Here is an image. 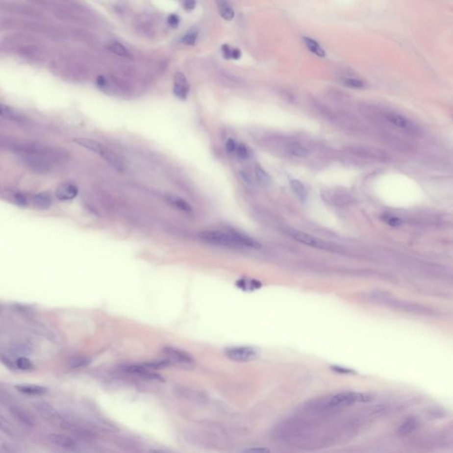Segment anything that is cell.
<instances>
[{"label": "cell", "mask_w": 453, "mask_h": 453, "mask_svg": "<svg viewBox=\"0 0 453 453\" xmlns=\"http://www.w3.org/2000/svg\"><path fill=\"white\" fill-rule=\"evenodd\" d=\"M199 237L204 243L227 248L260 249L261 244L252 237L236 230H206L200 232Z\"/></svg>", "instance_id": "6da1fadb"}, {"label": "cell", "mask_w": 453, "mask_h": 453, "mask_svg": "<svg viewBox=\"0 0 453 453\" xmlns=\"http://www.w3.org/2000/svg\"><path fill=\"white\" fill-rule=\"evenodd\" d=\"M73 141L76 145H80L83 148L99 155L100 158L105 160L112 168L116 169L117 171L124 170V164L118 156L113 152L111 150H109L107 147L99 143L98 141L90 139V138H84V137L74 138Z\"/></svg>", "instance_id": "7a4b0ae2"}, {"label": "cell", "mask_w": 453, "mask_h": 453, "mask_svg": "<svg viewBox=\"0 0 453 453\" xmlns=\"http://www.w3.org/2000/svg\"><path fill=\"white\" fill-rule=\"evenodd\" d=\"M286 233L295 241L309 246V247L314 248V249L327 251V252H339L341 251L339 246L327 243L326 241L322 240L316 236H313L308 233H305V232L300 231L295 228H287Z\"/></svg>", "instance_id": "3957f363"}, {"label": "cell", "mask_w": 453, "mask_h": 453, "mask_svg": "<svg viewBox=\"0 0 453 453\" xmlns=\"http://www.w3.org/2000/svg\"><path fill=\"white\" fill-rule=\"evenodd\" d=\"M373 396L360 392H341L332 397L328 405L332 408L346 407L355 403H367L371 401Z\"/></svg>", "instance_id": "277c9868"}, {"label": "cell", "mask_w": 453, "mask_h": 453, "mask_svg": "<svg viewBox=\"0 0 453 453\" xmlns=\"http://www.w3.org/2000/svg\"><path fill=\"white\" fill-rule=\"evenodd\" d=\"M225 355L230 360L236 362H250L257 359L258 351L251 346H234L225 350Z\"/></svg>", "instance_id": "5b68a950"}, {"label": "cell", "mask_w": 453, "mask_h": 453, "mask_svg": "<svg viewBox=\"0 0 453 453\" xmlns=\"http://www.w3.org/2000/svg\"><path fill=\"white\" fill-rule=\"evenodd\" d=\"M162 352L167 356L168 360L170 363H175L185 367H191L195 364L193 357L183 350L175 348L172 346H165L162 349Z\"/></svg>", "instance_id": "8992f818"}, {"label": "cell", "mask_w": 453, "mask_h": 453, "mask_svg": "<svg viewBox=\"0 0 453 453\" xmlns=\"http://www.w3.org/2000/svg\"><path fill=\"white\" fill-rule=\"evenodd\" d=\"M385 118L394 127H398L399 129H401L403 131L410 133L418 132V127L410 120L396 112H387L385 113Z\"/></svg>", "instance_id": "52a82bcc"}, {"label": "cell", "mask_w": 453, "mask_h": 453, "mask_svg": "<svg viewBox=\"0 0 453 453\" xmlns=\"http://www.w3.org/2000/svg\"><path fill=\"white\" fill-rule=\"evenodd\" d=\"M49 441L51 444L58 448L62 449L64 451L68 452H78L79 451V444L72 437L67 435L61 434H51L49 435Z\"/></svg>", "instance_id": "ba28073f"}, {"label": "cell", "mask_w": 453, "mask_h": 453, "mask_svg": "<svg viewBox=\"0 0 453 453\" xmlns=\"http://www.w3.org/2000/svg\"><path fill=\"white\" fill-rule=\"evenodd\" d=\"M124 371L127 372L133 376H138L146 380H154V381H162V378L159 375L156 374L147 367L145 364L143 365H127L124 367Z\"/></svg>", "instance_id": "9c48e42d"}, {"label": "cell", "mask_w": 453, "mask_h": 453, "mask_svg": "<svg viewBox=\"0 0 453 453\" xmlns=\"http://www.w3.org/2000/svg\"><path fill=\"white\" fill-rule=\"evenodd\" d=\"M37 412L41 415L44 419L47 420L48 422H54V423H64V426L66 423L59 414V412L55 409L52 405L49 403H45V402H39L35 404Z\"/></svg>", "instance_id": "30bf717a"}, {"label": "cell", "mask_w": 453, "mask_h": 453, "mask_svg": "<svg viewBox=\"0 0 453 453\" xmlns=\"http://www.w3.org/2000/svg\"><path fill=\"white\" fill-rule=\"evenodd\" d=\"M190 91V85L185 76L181 72H176L174 76L173 92L175 96L181 100H185Z\"/></svg>", "instance_id": "8fae6325"}, {"label": "cell", "mask_w": 453, "mask_h": 453, "mask_svg": "<svg viewBox=\"0 0 453 453\" xmlns=\"http://www.w3.org/2000/svg\"><path fill=\"white\" fill-rule=\"evenodd\" d=\"M322 197L323 200L327 203L337 204V205L345 204L349 200L347 194H345L344 191H340V190H328V191H323Z\"/></svg>", "instance_id": "7c38bea8"}, {"label": "cell", "mask_w": 453, "mask_h": 453, "mask_svg": "<svg viewBox=\"0 0 453 453\" xmlns=\"http://www.w3.org/2000/svg\"><path fill=\"white\" fill-rule=\"evenodd\" d=\"M78 188L73 183H65L59 186L56 191V198L61 201H69L76 198L78 195Z\"/></svg>", "instance_id": "4fadbf2b"}, {"label": "cell", "mask_w": 453, "mask_h": 453, "mask_svg": "<svg viewBox=\"0 0 453 453\" xmlns=\"http://www.w3.org/2000/svg\"><path fill=\"white\" fill-rule=\"evenodd\" d=\"M10 412L16 420L26 426H34L35 421L31 415L19 406H12L10 408Z\"/></svg>", "instance_id": "5bb4252c"}, {"label": "cell", "mask_w": 453, "mask_h": 453, "mask_svg": "<svg viewBox=\"0 0 453 453\" xmlns=\"http://www.w3.org/2000/svg\"><path fill=\"white\" fill-rule=\"evenodd\" d=\"M418 425H419V421L417 418L413 417V416L408 417L399 426L398 433L400 435H410L417 428Z\"/></svg>", "instance_id": "9a60e30c"}, {"label": "cell", "mask_w": 453, "mask_h": 453, "mask_svg": "<svg viewBox=\"0 0 453 453\" xmlns=\"http://www.w3.org/2000/svg\"><path fill=\"white\" fill-rule=\"evenodd\" d=\"M167 201L169 204H171L174 208L179 210L183 213H191L192 212V207L186 200L176 197V196H168Z\"/></svg>", "instance_id": "2e32d148"}, {"label": "cell", "mask_w": 453, "mask_h": 453, "mask_svg": "<svg viewBox=\"0 0 453 453\" xmlns=\"http://www.w3.org/2000/svg\"><path fill=\"white\" fill-rule=\"evenodd\" d=\"M16 389L23 394L29 395V396H40L46 394L47 389L45 387L34 384H23V385L16 386Z\"/></svg>", "instance_id": "e0dca14e"}, {"label": "cell", "mask_w": 453, "mask_h": 453, "mask_svg": "<svg viewBox=\"0 0 453 453\" xmlns=\"http://www.w3.org/2000/svg\"><path fill=\"white\" fill-rule=\"evenodd\" d=\"M33 203L37 208L48 209L51 205L52 199H51L50 193L41 192V193H38L34 197Z\"/></svg>", "instance_id": "ac0fdd59"}, {"label": "cell", "mask_w": 453, "mask_h": 453, "mask_svg": "<svg viewBox=\"0 0 453 453\" xmlns=\"http://www.w3.org/2000/svg\"><path fill=\"white\" fill-rule=\"evenodd\" d=\"M303 40H304L305 46L308 48L310 51H312L313 53L317 55V56L321 57V58H324V57L326 56L325 50L322 48V46L319 45V43H318L317 41L313 40V39L310 38V37H304Z\"/></svg>", "instance_id": "d6986e66"}, {"label": "cell", "mask_w": 453, "mask_h": 453, "mask_svg": "<svg viewBox=\"0 0 453 453\" xmlns=\"http://www.w3.org/2000/svg\"><path fill=\"white\" fill-rule=\"evenodd\" d=\"M217 5L219 13L221 14L222 18L226 20V21L233 20L234 16H235V13H234V10L232 8L231 5L225 2V1L218 2Z\"/></svg>", "instance_id": "ffe728a7"}, {"label": "cell", "mask_w": 453, "mask_h": 453, "mask_svg": "<svg viewBox=\"0 0 453 453\" xmlns=\"http://www.w3.org/2000/svg\"><path fill=\"white\" fill-rule=\"evenodd\" d=\"M107 47H108L109 50L112 51L114 54L118 55L121 57H125V58L131 57L129 50H127V48L123 46V44H121L119 42H111Z\"/></svg>", "instance_id": "44dd1931"}, {"label": "cell", "mask_w": 453, "mask_h": 453, "mask_svg": "<svg viewBox=\"0 0 453 453\" xmlns=\"http://www.w3.org/2000/svg\"><path fill=\"white\" fill-rule=\"evenodd\" d=\"M290 188L300 200H306L307 191L304 184L299 180H292L290 181Z\"/></svg>", "instance_id": "7402d4cb"}, {"label": "cell", "mask_w": 453, "mask_h": 453, "mask_svg": "<svg viewBox=\"0 0 453 453\" xmlns=\"http://www.w3.org/2000/svg\"><path fill=\"white\" fill-rule=\"evenodd\" d=\"M288 151L290 154L295 157H298V158H304L308 155V151H306V149L299 144L290 145L288 147Z\"/></svg>", "instance_id": "603a6c76"}, {"label": "cell", "mask_w": 453, "mask_h": 453, "mask_svg": "<svg viewBox=\"0 0 453 453\" xmlns=\"http://www.w3.org/2000/svg\"><path fill=\"white\" fill-rule=\"evenodd\" d=\"M15 367L18 368L20 370L27 371V370H30V369H32L33 364H32L31 361H30V359L27 358V357H25V356H20V357L16 358V360H15Z\"/></svg>", "instance_id": "cb8c5ba5"}, {"label": "cell", "mask_w": 453, "mask_h": 453, "mask_svg": "<svg viewBox=\"0 0 453 453\" xmlns=\"http://www.w3.org/2000/svg\"><path fill=\"white\" fill-rule=\"evenodd\" d=\"M0 114L4 118L11 119V120H14V121H18V120L23 119V117L20 114L15 113L13 109L10 108L5 104H1V113Z\"/></svg>", "instance_id": "d4e9b609"}, {"label": "cell", "mask_w": 453, "mask_h": 453, "mask_svg": "<svg viewBox=\"0 0 453 453\" xmlns=\"http://www.w3.org/2000/svg\"><path fill=\"white\" fill-rule=\"evenodd\" d=\"M255 175L258 181H260L263 184H268L270 182V176H268V173L266 172L261 167L257 166L255 168Z\"/></svg>", "instance_id": "484cf974"}, {"label": "cell", "mask_w": 453, "mask_h": 453, "mask_svg": "<svg viewBox=\"0 0 453 453\" xmlns=\"http://www.w3.org/2000/svg\"><path fill=\"white\" fill-rule=\"evenodd\" d=\"M198 32H188L184 36L181 37V41L182 44L187 46H194L198 40Z\"/></svg>", "instance_id": "4316f807"}, {"label": "cell", "mask_w": 453, "mask_h": 453, "mask_svg": "<svg viewBox=\"0 0 453 453\" xmlns=\"http://www.w3.org/2000/svg\"><path fill=\"white\" fill-rule=\"evenodd\" d=\"M344 83L345 86L352 88V89H364L366 87L365 82H362L361 80L355 79V78H346L344 80Z\"/></svg>", "instance_id": "83f0119b"}, {"label": "cell", "mask_w": 453, "mask_h": 453, "mask_svg": "<svg viewBox=\"0 0 453 453\" xmlns=\"http://www.w3.org/2000/svg\"><path fill=\"white\" fill-rule=\"evenodd\" d=\"M238 285L240 288H243L244 290H247V289H250V290H252V289H258L259 288V281H244V280H241L238 283Z\"/></svg>", "instance_id": "f1b7e54d"}, {"label": "cell", "mask_w": 453, "mask_h": 453, "mask_svg": "<svg viewBox=\"0 0 453 453\" xmlns=\"http://www.w3.org/2000/svg\"><path fill=\"white\" fill-rule=\"evenodd\" d=\"M383 220L386 223H388L390 226H399L401 224V221L399 220V218L395 217L393 215H390V214H386V215H383Z\"/></svg>", "instance_id": "f546056e"}, {"label": "cell", "mask_w": 453, "mask_h": 453, "mask_svg": "<svg viewBox=\"0 0 453 453\" xmlns=\"http://www.w3.org/2000/svg\"><path fill=\"white\" fill-rule=\"evenodd\" d=\"M236 151H237V155L240 159H245L246 158H248L249 156V151H248V149L246 148V146L243 144H240L236 147Z\"/></svg>", "instance_id": "4dcf8cb0"}, {"label": "cell", "mask_w": 453, "mask_h": 453, "mask_svg": "<svg viewBox=\"0 0 453 453\" xmlns=\"http://www.w3.org/2000/svg\"><path fill=\"white\" fill-rule=\"evenodd\" d=\"M14 202L16 204L21 205V206H24V205H27V198L25 196L23 195V193H15L14 196Z\"/></svg>", "instance_id": "1f68e13d"}, {"label": "cell", "mask_w": 453, "mask_h": 453, "mask_svg": "<svg viewBox=\"0 0 453 453\" xmlns=\"http://www.w3.org/2000/svg\"><path fill=\"white\" fill-rule=\"evenodd\" d=\"M168 23L170 27H178L180 24V17L176 14H170L168 17Z\"/></svg>", "instance_id": "d6a6232c"}, {"label": "cell", "mask_w": 453, "mask_h": 453, "mask_svg": "<svg viewBox=\"0 0 453 453\" xmlns=\"http://www.w3.org/2000/svg\"><path fill=\"white\" fill-rule=\"evenodd\" d=\"M331 369L335 373L343 374V375H352V374H355V372L352 370V369L346 368V367H338V366H332Z\"/></svg>", "instance_id": "836d02e7"}, {"label": "cell", "mask_w": 453, "mask_h": 453, "mask_svg": "<svg viewBox=\"0 0 453 453\" xmlns=\"http://www.w3.org/2000/svg\"><path fill=\"white\" fill-rule=\"evenodd\" d=\"M244 453H270V450L265 447H252L246 449Z\"/></svg>", "instance_id": "e575fe53"}, {"label": "cell", "mask_w": 453, "mask_h": 453, "mask_svg": "<svg viewBox=\"0 0 453 453\" xmlns=\"http://www.w3.org/2000/svg\"><path fill=\"white\" fill-rule=\"evenodd\" d=\"M88 363H89V361L87 360L86 358H76L75 360H73L72 367H82V366H86Z\"/></svg>", "instance_id": "d590c367"}, {"label": "cell", "mask_w": 453, "mask_h": 453, "mask_svg": "<svg viewBox=\"0 0 453 453\" xmlns=\"http://www.w3.org/2000/svg\"><path fill=\"white\" fill-rule=\"evenodd\" d=\"M222 49L223 56H224L226 59H232V51H233V49H232L231 47H229V46L225 45V46H222Z\"/></svg>", "instance_id": "8d00e7d4"}, {"label": "cell", "mask_w": 453, "mask_h": 453, "mask_svg": "<svg viewBox=\"0 0 453 453\" xmlns=\"http://www.w3.org/2000/svg\"><path fill=\"white\" fill-rule=\"evenodd\" d=\"M196 7V2L195 1H186L183 3V8L188 11V12H191L192 10L195 9Z\"/></svg>", "instance_id": "74e56055"}, {"label": "cell", "mask_w": 453, "mask_h": 453, "mask_svg": "<svg viewBox=\"0 0 453 453\" xmlns=\"http://www.w3.org/2000/svg\"><path fill=\"white\" fill-rule=\"evenodd\" d=\"M226 148L229 152H232V151H234L235 150H236V145L235 141L231 139V138L227 139V141H226Z\"/></svg>", "instance_id": "f35d334b"}, {"label": "cell", "mask_w": 453, "mask_h": 453, "mask_svg": "<svg viewBox=\"0 0 453 453\" xmlns=\"http://www.w3.org/2000/svg\"><path fill=\"white\" fill-rule=\"evenodd\" d=\"M97 83L100 88L106 87V80H105L104 76H99V77L97 78Z\"/></svg>", "instance_id": "ab89813d"}, {"label": "cell", "mask_w": 453, "mask_h": 453, "mask_svg": "<svg viewBox=\"0 0 453 453\" xmlns=\"http://www.w3.org/2000/svg\"><path fill=\"white\" fill-rule=\"evenodd\" d=\"M241 176H242L243 180H244L246 183H248L250 185L252 184V180L251 179V177H250L246 173H242V174H241Z\"/></svg>", "instance_id": "60d3db41"}, {"label": "cell", "mask_w": 453, "mask_h": 453, "mask_svg": "<svg viewBox=\"0 0 453 453\" xmlns=\"http://www.w3.org/2000/svg\"><path fill=\"white\" fill-rule=\"evenodd\" d=\"M150 453H172L165 450H159V449H152L150 451Z\"/></svg>", "instance_id": "b9f144b4"}, {"label": "cell", "mask_w": 453, "mask_h": 453, "mask_svg": "<svg viewBox=\"0 0 453 453\" xmlns=\"http://www.w3.org/2000/svg\"></svg>", "instance_id": "7bdbcfd3"}]
</instances>
